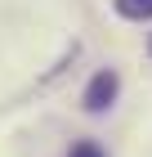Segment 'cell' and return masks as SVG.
Segmentation results:
<instances>
[{"mask_svg":"<svg viewBox=\"0 0 152 157\" xmlns=\"http://www.w3.org/2000/svg\"><path fill=\"white\" fill-rule=\"evenodd\" d=\"M117 90H121V76L112 72V67H103V72H94V81L85 85V94H81L85 112H107L112 103H117Z\"/></svg>","mask_w":152,"mask_h":157,"instance_id":"cell-1","label":"cell"},{"mask_svg":"<svg viewBox=\"0 0 152 157\" xmlns=\"http://www.w3.org/2000/svg\"><path fill=\"white\" fill-rule=\"evenodd\" d=\"M121 18H152V0H112Z\"/></svg>","mask_w":152,"mask_h":157,"instance_id":"cell-2","label":"cell"},{"mask_svg":"<svg viewBox=\"0 0 152 157\" xmlns=\"http://www.w3.org/2000/svg\"><path fill=\"white\" fill-rule=\"evenodd\" d=\"M67 157H107V153H103V148H98V144H94V139H76Z\"/></svg>","mask_w":152,"mask_h":157,"instance_id":"cell-3","label":"cell"},{"mask_svg":"<svg viewBox=\"0 0 152 157\" xmlns=\"http://www.w3.org/2000/svg\"><path fill=\"white\" fill-rule=\"evenodd\" d=\"M148 54H152V40H148Z\"/></svg>","mask_w":152,"mask_h":157,"instance_id":"cell-4","label":"cell"}]
</instances>
